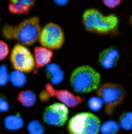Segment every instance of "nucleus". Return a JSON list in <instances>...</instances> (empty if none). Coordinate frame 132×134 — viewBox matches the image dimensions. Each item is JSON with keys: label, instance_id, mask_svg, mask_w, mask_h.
I'll list each match as a JSON object with an SVG mask.
<instances>
[{"label": "nucleus", "instance_id": "obj_1", "mask_svg": "<svg viewBox=\"0 0 132 134\" xmlns=\"http://www.w3.org/2000/svg\"><path fill=\"white\" fill-rule=\"evenodd\" d=\"M40 31H41L40 19L37 16H33L21 20L18 24H6L2 33L3 37L9 40H17L20 44L31 46L36 41H39Z\"/></svg>", "mask_w": 132, "mask_h": 134}, {"label": "nucleus", "instance_id": "obj_2", "mask_svg": "<svg viewBox=\"0 0 132 134\" xmlns=\"http://www.w3.org/2000/svg\"><path fill=\"white\" fill-rule=\"evenodd\" d=\"M83 26L97 34H112L118 30L119 17L117 14H102L98 9H87L83 13Z\"/></svg>", "mask_w": 132, "mask_h": 134}, {"label": "nucleus", "instance_id": "obj_3", "mask_svg": "<svg viewBox=\"0 0 132 134\" xmlns=\"http://www.w3.org/2000/svg\"><path fill=\"white\" fill-rule=\"evenodd\" d=\"M71 88L78 94L97 91L101 86V74L91 66H78L70 76Z\"/></svg>", "mask_w": 132, "mask_h": 134}, {"label": "nucleus", "instance_id": "obj_4", "mask_svg": "<svg viewBox=\"0 0 132 134\" xmlns=\"http://www.w3.org/2000/svg\"><path fill=\"white\" fill-rule=\"evenodd\" d=\"M101 120L90 111H83L73 116L67 123L70 134H99Z\"/></svg>", "mask_w": 132, "mask_h": 134}, {"label": "nucleus", "instance_id": "obj_5", "mask_svg": "<svg viewBox=\"0 0 132 134\" xmlns=\"http://www.w3.org/2000/svg\"><path fill=\"white\" fill-rule=\"evenodd\" d=\"M97 96L101 98L106 114H112L114 108H117L125 98V90L117 83H104L97 90Z\"/></svg>", "mask_w": 132, "mask_h": 134}, {"label": "nucleus", "instance_id": "obj_6", "mask_svg": "<svg viewBox=\"0 0 132 134\" xmlns=\"http://www.w3.org/2000/svg\"><path fill=\"white\" fill-rule=\"evenodd\" d=\"M10 63L13 66V70H20L24 73H30L36 70V62H34V54L29 47L24 44L17 43L11 49L10 53Z\"/></svg>", "mask_w": 132, "mask_h": 134}, {"label": "nucleus", "instance_id": "obj_7", "mask_svg": "<svg viewBox=\"0 0 132 134\" xmlns=\"http://www.w3.org/2000/svg\"><path fill=\"white\" fill-rule=\"evenodd\" d=\"M39 41H40V46H44L50 50L61 49L65 41L64 30L57 23H47L41 27Z\"/></svg>", "mask_w": 132, "mask_h": 134}, {"label": "nucleus", "instance_id": "obj_8", "mask_svg": "<svg viewBox=\"0 0 132 134\" xmlns=\"http://www.w3.org/2000/svg\"><path fill=\"white\" fill-rule=\"evenodd\" d=\"M70 108L61 103H53L43 111V121L53 127L65 126L70 120Z\"/></svg>", "mask_w": 132, "mask_h": 134}, {"label": "nucleus", "instance_id": "obj_9", "mask_svg": "<svg viewBox=\"0 0 132 134\" xmlns=\"http://www.w3.org/2000/svg\"><path fill=\"white\" fill-rule=\"evenodd\" d=\"M44 90H46V93L48 94V97L57 98L58 103L67 106L68 108L77 107V106H80V104L83 103V97H80L78 94L71 93L70 90H57V88H54V86L50 84V83L46 86Z\"/></svg>", "mask_w": 132, "mask_h": 134}, {"label": "nucleus", "instance_id": "obj_10", "mask_svg": "<svg viewBox=\"0 0 132 134\" xmlns=\"http://www.w3.org/2000/svg\"><path fill=\"white\" fill-rule=\"evenodd\" d=\"M119 60V50L115 49V47H106L104 49L98 56V63L102 69H112V67L117 66Z\"/></svg>", "mask_w": 132, "mask_h": 134}, {"label": "nucleus", "instance_id": "obj_11", "mask_svg": "<svg viewBox=\"0 0 132 134\" xmlns=\"http://www.w3.org/2000/svg\"><path fill=\"white\" fill-rule=\"evenodd\" d=\"M33 54H34V62H36V70H39V69H43V67H47L51 63L54 52L44 46H37L34 47Z\"/></svg>", "mask_w": 132, "mask_h": 134}, {"label": "nucleus", "instance_id": "obj_12", "mask_svg": "<svg viewBox=\"0 0 132 134\" xmlns=\"http://www.w3.org/2000/svg\"><path fill=\"white\" fill-rule=\"evenodd\" d=\"M36 0H9V12L13 14H26L31 10Z\"/></svg>", "mask_w": 132, "mask_h": 134}, {"label": "nucleus", "instance_id": "obj_13", "mask_svg": "<svg viewBox=\"0 0 132 134\" xmlns=\"http://www.w3.org/2000/svg\"><path fill=\"white\" fill-rule=\"evenodd\" d=\"M46 76H47V79H48L50 84L55 86V84H60V83L62 81V79H64V71H62V69L58 64L50 63V64L46 67Z\"/></svg>", "mask_w": 132, "mask_h": 134}, {"label": "nucleus", "instance_id": "obj_14", "mask_svg": "<svg viewBox=\"0 0 132 134\" xmlns=\"http://www.w3.org/2000/svg\"><path fill=\"white\" fill-rule=\"evenodd\" d=\"M3 126L4 129L10 130V131H16V130H20L21 127L24 126V120L20 114H9V116L4 117L3 120Z\"/></svg>", "mask_w": 132, "mask_h": 134}, {"label": "nucleus", "instance_id": "obj_15", "mask_svg": "<svg viewBox=\"0 0 132 134\" xmlns=\"http://www.w3.org/2000/svg\"><path fill=\"white\" fill-rule=\"evenodd\" d=\"M37 94L33 90H21L17 94V101L23 107H33L37 103Z\"/></svg>", "mask_w": 132, "mask_h": 134}, {"label": "nucleus", "instance_id": "obj_16", "mask_svg": "<svg viewBox=\"0 0 132 134\" xmlns=\"http://www.w3.org/2000/svg\"><path fill=\"white\" fill-rule=\"evenodd\" d=\"M10 83L13 84V87H23L27 83L26 73L20 71V70H13V71H10Z\"/></svg>", "mask_w": 132, "mask_h": 134}, {"label": "nucleus", "instance_id": "obj_17", "mask_svg": "<svg viewBox=\"0 0 132 134\" xmlns=\"http://www.w3.org/2000/svg\"><path fill=\"white\" fill-rule=\"evenodd\" d=\"M119 130V123L114 120H108L101 124V131L99 134H117Z\"/></svg>", "mask_w": 132, "mask_h": 134}, {"label": "nucleus", "instance_id": "obj_18", "mask_svg": "<svg viewBox=\"0 0 132 134\" xmlns=\"http://www.w3.org/2000/svg\"><path fill=\"white\" fill-rule=\"evenodd\" d=\"M119 126L125 130H132V111H125L119 117Z\"/></svg>", "mask_w": 132, "mask_h": 134}, {"label": "nucleus", "instance_id": "obj_19", "mask_svg": "<svg viewBox=\"0 0 132 134\" xmlns=\"http://www.w3.org/2000/svg\"><path fill=\"white\" fill-rule=\"evenodd\" d=\"M27 131L29 134H44V126L39 120H31L27 124Z\"/></svg>", "mask_w": 132, "mask_h": 134}, {"label": "nucleus", "instance_id": "obj_20", "mask_svg": "<svg viewBox=\"0 0 132 134\" xmlns=\"http://www.w3.org/2000/svg\"><path fill=\"white\" fill-rule=\"evenodd\" d=\"M88 107H90L92 111H98L104 107V104H102L101 98H99L98 96H95V97H91L90 100H88Z\"/></svg>", "mask_w": 132, "mask_h": 134}, {"label": "nucleus", "instance_id": "obj_21", "mask_svg": "<svg viewBox=\"0 0 132 134\" xmlns=\"http://www.w3.org/2000/svg\"><path fill=\"white\" fill-rule=\"evenodd\" d=\"M7 81H10V73H9L7 66H0V86H4Z\"/></svg>", "mask_w": 132, "mask_h": 134}, {"label": "nucleus", "instance_id": "obj_22", "mask_svg": "<svg viewBox=\"0 0 132 134\" xmlns=\"http://www.w3.org/2000/svg\"><path fill=\"white\" fill-rule=\"evenodd\" d=\"M10 53H11V50L9 49V44L6 41L0 40V62L4 60L7 56H10Z\"/></svg>", "mask_w": 132, "mask_h": 134}, {"label": "nucleus", "instance_id": "obj_23", "mask_svg": "<svg viewBox=\"0 0 132 134\" xmlns=\"http://www.w3.org/2000/svg\"><path fill=\"white\" fill-rule=\"evenodd\" d=\"M9 108H10V103L0 94V113H6L9 111Z\"/></svg>", "mask_w": 132, "mask_h": 134}, {"label": "nucleus", "instance_id": "obj_24", "mask_svg": "<svg viewBox=\"0 0 132 134\" xmlns=\"http://www.w3.org/2000/svg\"><path fill=\"white\" fill-rule=\"evenodd\" d=\"M121 2H122V0H102L104 6H106L108 9H115V7H118V6L121 4Z\"/></svg>", "mask_w": 132, "mask_h": 134}, {"label": "nucleus", "instance_id": "obj_25", "mask_svg": "<svg viewBox=\"0 0 132 134\" xmlns=\"http://www.w3.org/2000/svg\"><path fill=\"white\" fill-rule=\"evenodd\" d=\"M53 2H54L57 6H65L68 2H70V0H53Z\"/></svg>", "mask_w": 132, "mask_h": 134}, {"label": "nucleus", "instance_id": "obj_26", "mask_svg": "<svg viewBox=\"0 0 132 134\" xmlns=\"http://www.w3.org/2000/svg\"><path fill=\"white\" fill-rule=\"evenodd\" d=\"M131 24H132V14H131Z\"/></svg>", "mask_w": 132, "mask_h": 134}, {"label": "nucleus", "instance_id": "obj_27", "mask_svg": "<svg viewBox=\"0 0 132 134\" xmlns=\"http://www.w3.org/2000/svg\"><path fill=\"white\" fill-rule=\"evenodd\" d=\"M131 134H132V133H131Z\"/></svg>", "mask_w": 132, "mask_h": 134}]
</instances>
